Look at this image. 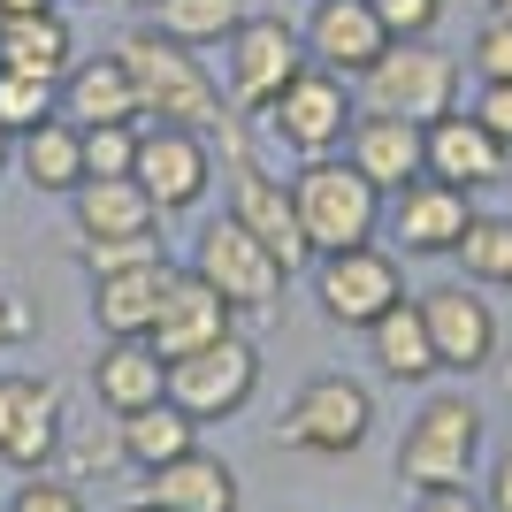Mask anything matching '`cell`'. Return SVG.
<instances>
[{
    "mask_svg": "<svg viewBox=\"0 0 512 512\" xmlns=\"http://www.w3.org/2000/svg\"><path fill=\"white\" fill-rule=\"evenodd\" d=\"M428 321V344H436V375H482L497 360V306L474 291V283H436V291H413Z\"/></svg>",
    "mask_w": 512,
    "mask_h": 512,
    "instance_id": "cell-14",
    "label": "cell"
},
{
    "mask_svg": "<svg viewBox=\"0 0 512 512\" xmlns=\"http://www.w3.org/2000/svg\"><path fill=\"white\" fill-rule=\"evenodd\" d=\"M474 192H459V184H436V176H413L406 192L383 199V230L390 245L406 260H451L459 253V237L474 230Z\"/></svg>",
    "mask_w": 512,
    "mask_h": 512,
    "instance_id": "cell-12",
    "label": "cell"
},
{
    "mask_svg": "<svg viewBox=\"0 0 512 512\" xmlns=\"http://www.w3.org/2000/svg\"><path fill=\"white\" fill-rule=\"evenodd\" d=\"M291 207H299V230H306V245H314V260L383 237V192H375L344 153H321V161H299V169H291Z\"/></svg>",
    "mask_w": 512,
    "mask_h": 512,
    "instance_id": "cell-2",
    "label": "cell"
},
{
    "mask_svg": "<svg viewBox=\"0 0 512 512\" xmlns=\"http://www.w3.org/2000/svg\"><path fill=\"white\" fill-rule=\"evenodd\" d=\"M138 497L153 512H237V467L222 451H184L169 467H153L138 482Z\"/></svg>",
    "mask_w": 512,
    "mask_h": 512,
    "instance_id": "cell-22",
    "label": "cell"
},
{
    "mask_svg": "<svg viewBox=\"0 0 512 512\" xmlns=\"http://www.w3.org/2000/svg\"><path fill=\"white\" fill-rule=\"evenodd\" d=\"M54 115L77 123V130H92V123H138V92H130L123 54H77L69 77L54 85Z\"/></svg>",
    "mask_w": 512,
    "mask_h": 512,
    "instance_id": "cell-21",
    "label": "cell"
},
{
    "mask_svg": "<svg viewBox=\"0 0 512 512\" xmlns=\"http://www.w3.org/2000/svg\"><path fill=\"white\" fill-rule=\"evenodd\" d=\"M467 115H474L482 130H490L497 146H512V85H482V92H474V107H467Z\"/></svg>",
    "mask_w": 512,
    "mask_h": 512,
    "instance_id": "cell-36",
    "label": "cell"
},
{
    "mask_svg": "<svg viewBox=\"0 0 512 512\" xmlns=\"http://www.w3.org/2000/svg\"><path fill=\"white\" fill-rule=\"evenodd\" d=\"M123 467H138V474H153V467H169V459H184V451H199V421L192 413H176L169 398L161 406H146V413H123Z\"/></svg>",
    "mask_w": 512,
    "mask_h": 512,
    "instance_id": "cell-27",
    "label": "cell"
},
{
    "mask_svg": "<svg viewBox=\"0 0 512 512\" xmlns=\"http://www.w3.org/2000/svg\"><path fill=\"white\" fill-rule=\"evenodd\" d=\"M237 337V306L214 291V283H199L192 268H176L169 299H161V314H153L146 344L161 352V360H192V352H207V344Z\"/></svg>",
    "mask_w": 512,
    "mask_h": 512,
    "instance_id": "cell-16",
    "label": "cell"
},
{
    "mask_svg": "<svg viewBox=\"0 0 512 512\" xmlns=\"http://www.w3.org/2000/svg\"><path fill=\"white\" fill-rule=\"evenodd\" d=\"M153 8V31H169V39H184V46H222L237 31V23L253 16V0H146Z\"/></svg>",
    "mask_w": 512,
    "mask_h": 512,
    "instance_id": "cell-28",
    "label": "cell"
},
{
    "mask_svg": "<svg viewBox=\"0 0 512 512\" xmlns=\"http://www.w3.org/2000/svg\"><path fill=\"white\" fill-rule=\"evenodd\" d=\"M31 337V306L16 299V291H0V352H8V344H23Z\"/></svg>",
    "mask_w": 512,
    "mask_h": 512,
    "instance_id": "cell-39",
    "label": "cell"
},
{
    "mask_svg": "<svg viewBox=\"0 0 512 512\" xmlns=\"http://www.w3.org/2000/svg\"><path fill=\"white\" fill-rule=\"evenodd\" d=\"M352 115H360V92H352V77H337V69L306 62L291 85L276 92V100L260 107L253 123L268 146H283L291 161H321V153H344V130H352Z\"/></svg>",
    "mask_w": 512,
    "mask_h": 512,
    "instance_id": "cell-4",
    "label": "cell"
},
{
    "mask_svg": "<svg viewBox=\"0 0 512 512\" xmlns=\"http://www.w3.org/2000/svg\"><path fill=\"white\" fill-rule=\"evenodd\" d=\"M260 398V344L253 337H222L192 360H169V406L207 421H237V413Z\"/></svg>",
    "mask_w": 512,
    "mask_h": 512,
    "instance_id": "cell-9",
    "label": "cell"
},
{
    "mask_svg": "<svg viewBox=\"0 0 512 512\" xmlns=\"http://www.w3.org/2000/svg\"><path fill=\"white\" fill-rule=\"evenodd\" d=\"M169 283H176V260L169 253L92 276V321H100V337H146L153 314H161V299H169Z\"/></svg>",
    "mask_w": 512,
    "mask_h": 512,
    "instance_id": "cell-19",
    "label": "cell"
},
{
    "mask_svg": "<svg viewBox=\"0 0 512 512\" xmlns=\"http://www.w3.org/2000/svg\"><path fill=\"white\" fill-rule=\"evenodd\" d=\"M138 184L161 214H192L214 192V138L207 130H176V123H138Z\"/></svg>",
    "mask_w": 512,
    "mask_h": 512,
    "instance_id": "cell-13",
    "label": "cell"
},
{
    "mask_svg": "<svg viewBox=\"0 0 512 512\" xmlns=\"http://www.w3.org/2000/svg\"><path fill=\"white\" fill-rule=\"evenodd\" d=\"M54 115V85L46 77H23V69H0V130L16 138V130L46 123Z\"/></svg>",
    "mask_w": 512,
    "mask_h": 512,
    "instance_id": "cell-31",
    "label": "cell"
},
{
    "mask_svg": "<svg viewBox=\"0 0 512 512\" xmlns=\"http://www.w3.org/2000/svg\"><path fill=\"white\" fill-rule=\"evenodd\" d=\"M413 512H490V505L459 482V490H413Z\"/></svg>",
    "mask_w": 512,
    "mask_h": 512,
    "instance_id": "cell-37",
    "label": "cell"
},
{
    "mask_svg": "<svg viewBox=\"0 0 512 512\" xmlns=\"http://www.w3.org/2000/svg\"><path fill=\"white\" fill-rule=\"evenodd\" d=\"M490 16H505V23H512V0H490Z\"/></svg>",
    "mask_w": 512,
    "mask_h": 512,
    "instance_id": "cell-42",
    "label": "cell"
},
{
    "mask_svg": "<svg viewBox=\"0 0 512 512\" xmlns=\"http://www.w3.org/2000/svg\"><path fill=\"white\" fill-rule=\"evenodd\" d=\"M138 169V123H92L85 130V176H130Z\"/></svg>",
    "mask_w": 512,
    "mask_h": 512,
    "instance_id": "cell-32",
    "label": "cell"
},
{
    "mask_svg": "<svg viewBox=\"0 0 512 512\" xmlns=\"http://www.w3.org/2000/svg\"><path fill=\"white\" fill-rule=\"evenodd\" d=\"M62 428H69V406H62V383H54V375H31V367H8V375H0V459L16 474L54 467Z\"/></svg>",
    "mask_w": 512,
    "mask_h": 512,
    "instance_id": "cell-11",
    "label": "cell"
},
{
    "mask_svg": "<svg viewBox=\"0 0 512 512\" xmlns=\"http://www.w3.org/2000/svg\"><path fill=\"white\" fill-rule=\"evenodd\" d=\"M0 512H85V490L69 482V474H23V490L16 497H0Z\"/></svg>",
    "mask_w": 512,
    "mask_h": 512,
    "instance_id": "cell-33",
    "label": "cell"
},
{
    "mask_svg": "<svg viewBox=\"0 0 512 512\" xmlns=\"http://www.w3.org/2000/svg\"><path fill=\"white\" fill-rule=\"evenodd\" d=\"M314 299L337 329H367L406 299V268H398L390 245H344V253L314 260Z\"/></svg>",
    "mask_w": 512,
    "mask_h": 512,
    "instance_id": "cell-10",
    "label": "cell"
},
{
    "mask_svg": "<svg viewBox=\"0 0 512 512\" xmlns=\"http://www.w3.org/2000/svg\"><path fill=\"white\" fill-rule=\"evenodd\" d=\"M299 69H306L299 23H283V16H245L230 39H222V100H230L237 115H260V107L276 100Z\"/></svg>",
    "mask_w": 512,
    "mask_h": 512,
    "instance_id": "cell-8",
    "label": "cell"
},
{
    "mask_svg": "<svg viewBox=\"0 0 512 512\" xmlns=\"http://www.w3.org/2000/svg\"><path fill=\"white\" fill-rule=\"evenodd\" d=\"M8 161H16V138H8V130H0V176H8Z\"/></svg>",
    "mask_w": 512,
    "mask_h": 512,
    "instance_id": "cell-41",
    "label": "cell"
},
{
    "mask_svg": "<svg viewBox=\"0 0 512 512\" xmlns=\"http://www.w3.org/2000/svg\"><path fill=\"white\" fill-rule=\"evenodd\" d=\"M69 222H77V245L85 237H153L161 230V207L146 199L138 176H85L69 192Z\"/></svg>",
    "mask_w": 512,
    "mask_h": 512,
    "instance_id": "cell-23",
    "label": "cell"
},
{
    "mask_svg": "<svg viewBox=\"0 0 512 512\" xmlns=\"http://www.w3.org/2000/svg\"><path fill=\"white\" fill-rule=\"evenodd\" d=\"M54 459H62V474H69V482H85L92 467H100V474H115V467H123V428H115V413H107L100 428L69 421V428H62V451H54Z\"/></svg>",
    "mask_w": 512,
    "mask_h": 512,
    "instance_id": "cell-30",
    "label": "cell"
},
{
    "mask_svg": "<svg viewBox=\"0 0 512 512\" xmlns=\"http://www.w3.org/2000/svg\"><path fill=\"white\" fill-rule=\"evenodd\" d=\"M375 16H383L390 39H436V23H444V0H367Z\"/></svg>",
    "mask_w": 512,
    "mask_h": 512,
    "instance_id": "cell-35",
    "label": "cell"
},
{
    "mask_svg": "<svg viewBox=\"0 0 512 512\" xmlns=\"http://www.w3.org/2000/svg\"><path fill=\"white\" fill-rule=\"evenodd\" d=\"M92 398H100L115 421L161 406V398H169V360H161L146 337H100V352H92Z\"/></svg>",
    "mask_w": 512,
    "mask_h": 512,
    "instance_id": "cell-20",
    "label": "cell"
},
{
    "mask_svg": "<svg viewBox=\"0 0 512 512\" xmlns=\"http://www.w3.org/2000/svg\"><path fill=\"white\" fill-rule=\"evenodd\" d=\"M360 337H367V360L383 367L390 383H428V375H436V344H428V321H421V299H413V291L390 306L383 321H367Z\"/></svg>",
    "mask_w": 512,
    "mask_h": 512,
    "instance_id": "cell-26",
    "label": "cell"
},
{
    "mask_svg": "<svg viewBox=\"0 0 512 512\" xmlns=\"http://www.w3.org/2000/svg\"><path fill=\"white\" fill-rule=\"evenodd\" d=\"M39 8H62V0H0V16H39Z\"/></svg>",
    "mask_w": 512,
    "mask_h": 512,
    "instance_id": "cell-40",
    "label": "cell"
},
{
    "mask_svg": "<svg viewBox=\"0 0 512 512\" xmlns=\"http://www.w3.org/2000/svg\"><path fill=\"white\" fill-rule=\"evenodd\" d=\"M459 268L474 291H512V214H474V230L459 237Z\"/></svg>",
    "mask_w": 512,
    "mask_h": 512,
    "instance_id": "cell-29",
    "label": "cell"
},
{
    "mask_svg": "<svg viewBox=\"0 0 512 512\" xmlns=\"http://www.w3.org/2000/svg\"><path fill=\"white\" fill-rule=\"evenodd\" d=\"M299 39H306V62L337 69V77H360V69L390 46V31H383V16H375L367 0H314V16L299 23Z\"/></svg>",
    "mask_w": 512,
    "mask_h": 512,
    "instance_id": "cell-17",
    "label": "cell"
},
{
    "mask_svg": "<svg viewBox=\"0 0 512 512\" xmlns=\"http://www.w3.org/2000/svg\"><path fill=\"white\" fill-rule=\"evenodd\" d=\"M467 62H474V77H482V85H512V23H505V16H482Z\"/></svg>",
    "mask_w": 512,
    "mask_h": 512,
    "instance_id": "cell-34",
    "label": "cell"
},
{
    "mask_svg": "<svg viewBox=\"0 0 512 512\" xmlns=\"http://www.w3.org/2000/svg\"><path fill=\"white\" fill-rule=\"evenodd\" d=\"M69 62H77V31H69L62 8H39V16H0V69H23V77L62 85Z\"/></svg>",
    "mask_w": 512,
    "mask_h": 512,
    "instance_id": "cell-25",
    "label": "cell"
},
{
    "mask_svg": "<svg viewBox=\"0 0 512 512\" xmlns=\"http://www.w3.org/2000/svg\"><path fill=\"white\" fill-rule=\"evenodd\" d=\"M192 276L214 283V291H222L237 314H276L283 291H291V268H283V260L268 253V245L245 230V222H230V214L199 230V245H192Z\"/></svg>",
    "mask_w": 512,
    "mask_h": 512,
    "instance_id": "cell-7",
    "label": "cell"
},
{
    "mask_svg": "<svg viewBox=\"0 0 512 512\" xmlns=\"http://www.w3.org/2000/svg\"><path fill=\"white\" fill-rule=\"evenodd\" d=\"M474 459H482V406L467 390H436L413 413L406 444H398V482H413V490H459V482H474Z\"/></svg>",
    "mask_w": 512,
    "mask_h": 512,
    "instance_id": "cell-5",
    "label": "cell"
},
{
    "mask_svg": "<svg viewBox=\"0 0 512 512\" xmlns=\"http://www.w3.org/2000/svg\"><path fill=\"white\" fill-rule=\"evenodd\" d=\"M123 69H130V92H138V123H176V130H222L230 100H222V77L199 62V46L169 39V31H153L138 23L123 46Z\"/></svg>",
    "mask_w": 512,
    "mask_h": 512,
    "instance_id": "cell-1",
    "label": "cell"
},
{
    "mask_svg": "<svg viewBox=\"0 0 512 512\" xmlns=\"http://www.w3.org/2000/svg\"><path fill=\"white\" fill-rule=\"evenodd\" d=\"M375 436V390L360 375H314L291 390V406L276 421V444L314 451V459H352Z\"/></svg>",
    "mask_w": 512,
    "mask_h": 512,
    "instance_id": "cell-6",
    "label": "cell"
},
{
    "mask_svg": "<svg viewBox=\"0 0 512 512\" xmlns=\"http://www.w3.org/2000/svg\"><path fill=\"white\" fill-rule=\"evenodd\" d=\"M123 512H153V505H146V497H138V505H123Z\"/></svg>",
    "mask_w": 512,
    "mask_h": 512,
    "instance_id": "cell-43",
    "label": "cell"
},
{
    "mask_svg": "<svg viewBox=\"0 0 512 512\" xmlns=\"http://www.w3.org/2000/svg\"><path fill=\"white\" fill-rule=\"evenodd\" d=\"M8 169H16L31 192L69 199L77 184H85V130L62 123V115H46V123L16 130V161H8Z\"/></svg>",
    "mask_w": 512,
    "mask_h": 512,
    "instance_id": "cell-24",
    "label": "cell"
},
{
    "mask_svg": "<svg viewBox=\"0 0 512 512\" xmlns=\"http://www.w3.org/2000/svg\"><path fill=\"white\" fill-rule=\"evenodd\" d=\"M421 161L436 184H459V192H490V184L512 176V146H497L467 107H451V115H436L421 130Z\"/></svg>",
    "mask_w": 512,
    "mask_h": 512,
    "instance_id": "cell-15",
    "label": "cell"
},
{
    "mask_svg": "<svg viewBox=\"0 0 512 512\" xmlns=\"http://www.w3.org/2000/svg\"><path fill=\"white\" fill-rule=\"evenodd\" d=\"M344 161L375 184V192H406L413 176H428V161H421V123H406V115H352V130H344Z\"/></svg>",
    "mask_w": 512,
    "mask_h": 512,
    "instance_id": "cell-18",
    "label": "cell"
},
{
    "mask_svg": "<svg viewBox=\"0 0 512 512\" xmlns=\"http://www.w3.org/2000/svg\"><path fill=\"white\" fill-rule=\"evenodd\" d=\"M482 505L490 512H512V444L490 459V482H482Z\"/></svg>",
    "mask_w": 512,
    "mask_h": 512,
    "instance_id": "cell-38",
    "label": "cell"
},
{
    "mask_svg": "<svg viewBox=\"0 0 512 512\" xmlns=\"http://www.w3.org/2000/svg\"><path fill=\"white\" fill-rule=\"evenodd\" d=\"M367 115H406V123H436L459 107V54H444L436 39H390L375 62L352 77Z\"/></svg>",
    "mask_w": 512,
    "mask_h": 512,
    "instance_id": "cell-3",
    "label": "cell"
},
{
    "mask_svg": "<svg viewBox=\"0 0 512 512\" xmlns=\"http://www.w3.org/2000/svg\"><path fill=\"white\" fill-rule=\"evenodd\" d=\"M505 184H512V176H505Z\"/></svg>",
    "mask_w": 512,
    "mask_h": 512,
    "instance_id": "cell-44",
    "label": "cell"
}]
</instances>
